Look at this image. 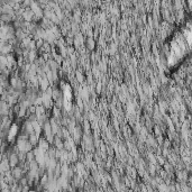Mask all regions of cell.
Wrapping results in <instances>:
<instances>
[{"mask_svg":"<svg viewBox=\"0 0 192 192\" xmlns=\"http://www.w3.org/2000/svg\"><path fill=\"white\" fill-rule=\"evenodd\" d=\"M93 47H94V42L92 40H88V48L89 50H93Z\"/></svg>","mask_w":192,"mask_h":192,"instance_id":"6da1fadb","label":"cell"}]
</instances>
